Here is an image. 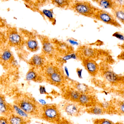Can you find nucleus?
Instances as JSON below:
<instances>
[{
	"label": "nucleus",
	"mask_w": 124,
	"mask_h": 124,
	"mask_svg": "<svg viewBox=\"0 0 124 124\" xmlns=\"http://www.w3.org/2000/svg\"><path fill=\"white\" fill-rule=\"evenodd\" d=\"M39 103H38L32 98L23 95L16 101V104L29 115L39 116L42 115V108H40Z\"/></svg>",
	"instance_id": "obj_1"
},
{
	"label": "nucleus",
	"mask_w": 124,
	"mask_h": 124,
	"mask_svg": "<svg viewBox=\"0 0 124 124\" xmlns=\"http://www.w3.org/2000/svg\"><path fill=\"white\" fill-rule=\"evenodd\" d=\"M61 115L58 108L54 104H47L42 108L41 117L48 122H58L60 120Z\"/></svg>",
	"instance_id": "obj_2"
},
{
	"label": "nucleus",
	"mask_w": 124,
	"mask_h": 124,
	"mask_svg": "<svg viewBox=\"0 0 124 124\" xmlns=\"http://www.w3.org/2000/svg\"><path fill=\"white\" fill-rule=\"evenodd\" d=\"M72 8L75 12L80 15L93 18L98 9L86 2H77L74 4Z\"/></svg>",
	"instance_id": "obj_3"
},
{
	"label": "nucleus",
	"mask_w": 124,
	"mask_h": 124,
	"mask_svg": "<svg viewBox=\"0 0 124 124\" xmlns=\"http://www.w3.org/2000/svg\"><path fill=\"white\" fill-rule=\"evenodd\" d=\"M93 18L107 24H110L116 27H120L121 26L114 16L103 10L98 9Z\"/></svg>",
	"instance_id": "obj_4"
},
{
	"label": "nucleus",
	"mask_w": 124,
	"mask_h": 124,
	"mask_svg": "<svg viewBox=\"0 0 124 124\" xmlns=\"http://www.w3.org/2000/svg\"><path fill=\"white\" fill-rule=\"evenodd\" d=\"M102 75L107 82L112 85H124V77L116 74L109 69L103 70Z\"/></svg>",
	"instance_id": "obj_5"
},
{
	"label": "nucleus",
	"mask_w": 124,
	"mask_h": 124,
	"mask_svg": "<svg viewBox=\"0 0 124 124\" xmlns=\"http://www.w3.org/2000/svg\"><path fill=\"white\" fill-rule=\"evenodd\" d=\"M76 103L68 101L64 104L63 106L64 110L68 115L72 116H78L83 112V107Z\"/></svg>",
	"instance_id": "obj_6"
},
{
	"label": "nucleus",
	"mask_w": 124,
	"mask_h": 124,
	"mask_svg": "<svg viewBox=\"0 0 124 124\" xmlns=\"http://www.w3.org/2000/svg\"><path fill=\"white\" fill-rule=\"evenodd\" d=\"M78 103L83 107H91L99 103L98 99L93 94L81 93Z\"/></svg>",
	"instance_id": "obj_7"
},
{
	"label": "nucleus",
	"mask_w": 124,
	"mask_h": 124,
	"mask_svg": "<svg viewBox=\"0 0 124 124\" xmlns=\"http://www.w3.org/2000/svg\"><path fill=\"white\" fill-rule=\"evenodd\" d=\"M84 67L91 76L95 77L98 74L100 67L95 60L91 59H85L82 60Z\"/></svg>",
	"instance_id": "obj_8"
},
{
	"label": "nucleus",
	"mask_w": 124,
	"mask_h": 124,
	"mask_svg": "<svg viewBox=\"0 0 124 124\" xmlns=\"http://www.w3.org/2000/svg\"><path fill=\"white\" fill-rule=\"evenodd\" d=\"M78 56L79 55L83 59H94L97 55V51L90 47L83 46L79 50Z\"/></svg>",
	"instance_id": "obj_9"
},
{
	"label": "nucleus",
	"mask_w": 124,
	"mask_h": 124,
	"mask_svg": "<svg viewBox=\"0 0 124 124\" xmlns=\"http://www.w3.org/2000/svg\"><path fill=\"white\" fill-rule=\"evenodd\" d=\"M8 39L10 45L13 46H19L23 42L21 35L16 31H11L8 33Z\"/></svg>",
	"instance_id": "obj_10"
},
{
	"label": "nucleus",
	"mask_w": 124,
	"mask_h": 124,
	"mask_svg": "<svg viewBox=\"0 0 124 124\" xmlns=\"http://www.w3.org/2000/svg\"><path fill=\"white\" fill-rule=\"evenodd\" d=\"M85 110L87 113L95 115H102L107 113V110L102 106L101 104L99 103L91 107L87 108Z\"/></svg>",
	"instance_id": "obj_11"
},
{
	"label": "nucleus",
	"mask_w": 124,
	"mask_h": 124,
	"mask_svg": "<svg viewBox=\"0 0 124 124\" xmlns=\"http://www.w3.org/2000/svg\"><path fill=\"white\" fill-rule=\"evenodd\" d=\"M74 86L75 89L81 93L93 94L94 93V90L93 88L84 83L76 82Z\"/></svg>",
	"instance_id": "obj_12"
},
{
	"label": "nucleus",
	"mask_w": 124,
	"mask_h": 124,
	"mask_svg": "<svg viewBox=\"0 0 124 124\" xmlns=\"http://www.w3.org/2000/svg\"><path fill=\"white\" fill-rule=\"evenodd\" d=\"M112 103L116 113L124 116V101L114 99Z\"/></svg>",
	"instance_id": "obj_13"
},
{
	"label": "nucleus",
	"mask_w": 124,
	"mask_h": 124,
	"mask_svg": "<svg viewBox=\"0 0 124 124\" xmlns=\"http://www.w3.org/2000/svg\"><path fill=\"white\" fill-rule=\"evenodd\" d=\"M26 119L16 114H11L8 119L9 123L12 124H24L27 123Z\"/></svg>",
	"instance_id": "obj_14"
},
{
	"label": "nucleus",
	"mask_w": 124,
	"mask_h": 124,
	"mask_svg": "<svg viewBox=\"0 0 124 124\" xmlns=\"http://www.w3.org/2000/svg\"><path fill=\"white\" fill-rule=\"evenodd\" d=\"M99 5L104 9H114L116 8L113 0H99Z\"/></svg>",
	"instance_id": "obj_15"
},
{
	"label": "nucleus",
	"mask_w": 124,
	"mask_h": 124,
	"mask_svg": "<svg viewBox=\"0 0 124 124\" xmlns=\"http://www.w3.org/2000/svg\"><path fill=\"white\" fill-rule=\"evenodd\" d=\"M112 11L116 19L124 24V8L116 7Z\"/></svg>",
	"instance_id": "obj_16"
},
{
	"label": "nucleus",
	"mask_w": 124,
	"mask_h": 124,
	"mask_svg": "<svg viewBox=\"0 0 124 124\" xmlns=\"http://www.w3.org/2000/svg\"><path fill=\"white\" fill-rule=\"evenodd\" d=\"M26 45L27 49L31 52H36L39 48L38 42L33 38L29 39L27 41Z\"/></svg>",
	"instance_id": "obj_17"
},
{
	"label": "nucleus",
	"mask_w": 124,
	"mask_h": 124,
	"mask_svg": "<svg viewBox=\"0 0 124 124\" xmlns=\"http://www.w3.org/2000/svg\"><path fill=\"white\" fill-rule=\"evenodd\" d=\"M67 93V97L71 101L78 103L81 93L75 89H70Z\"/></svg>",
	"instance_id": "obj_18"
},
{
	"label": "nucleus",
	"mask_w": 124,
	"mask_h": 124,
	"mask_svg": "<svg viewBox=\"0 0 124 124\" xmlns=\"http://www.w3.org/2000/svg\"><path fill=\"white\" fill-rule=\"evenodd\" d=\"M42 49L45 54L49 55L53 53L54 48L52 43L47 40L43 41V43Z\"/></svg>",
	"instance_id": "obj_19"
},
{
	"label": "nucleus",
	"mask_w": 124,
	"mask_h": 124,
	"mask_svg": "<svg viewBox=\"0 0 124 124\" xmlns=\"http://www.w3.org/2000/svg\"><path fill=\"white\" fill-rule=\"evenodd\" d=\"M50 80L54 83L59 84L63 80V77L59 72L55 71L49 76Z\"/></svg>",
	"instance_id": "obj_20"
},
{
	"label": "nucleus",
	"mask_w": 124,
	"mask_h": 124,
	"mask_svg": "<svg viewBox=\"0 0 124 124\" xmlns=\"http://www.w3.org/2000/svg\"><path fill=\"white\" fill-rule=\"evenodd\" d=\"M13 108L16 114L19 116H21L26 119L29 118V115L17 104H14L13 106Z\"/></svg>",
	"instance_id": "obj_21"
},
{
	"label": "nucleus",
	"mask_w": 124,
	"mask_h": 124,
	"mask_svg": "<svg viewBox=\"0 0 124 124\" xmlns=\"http://www.w3.org/2000/svg\"><path fill=\"white\" fill-rule=\"evenodd\" d=\"M9 107L6 103L4 98L1 96L0 98V111L1 114L7 115L8 112L9 111Z\"/></svg>",
	"instance_id": "obj_22"
},
{
	"label": "nucleus",
	"mask_w": 124,
	"mask_h": 124,
	"mask_svg": "<svg viewBox=\"0 0 124 124\" xmlns=\"http://www.w3.org/2000/svg\"><path fill=\"white\" fill-rule=\"evenodd\" d=\"M31 63L35 66H41L44 63V59L39 55H35L32 58Z\"/></svg>",
	"instance_id": "obj_23"
},
{
	"label": "nucleus",
	"mask_w": 124,
	"mask_h": 124,
	"mask_svg": "<svg viewBox=\"0 0 124 124\" xmlns=\"http://www.w3.org/2000/svg\"><path fill=\"white\" fill-rule=\"evenodd\" d=\"M13 55L9 50H6L1 55V59L4 62H8L12 59Z\"/></svg>",
	"instance_id": "obj_24"
},
{
	"label": "nucleus",
	"mask_w": 124,
	"mask_h": 124,
	"mask_svg": "<svg viewBox=\"0 0 124 124\" xmlns=\"http://www.w3.org/2000/svg\"><path fill=\"white\" fill-rule=\"evenodd\" d=\"M26 79L27 81L36 80L38 79V75L34 70H30L27 74Z\"/></svg>",
	"instance_id": "obj_25"
},
{
	"label": "nucleus",
	"mask_w": 124,
	"mask_h": 124,
	"mask_svg": "<svg viewBox=\"0 0 124 124\" xmlns=\"http://www.w3.org/2000/svg\"><path fill=\"white\" fill-rule=\"evenodd\" d=\"M53 3L58 7L64 8L69 5V1L67 0H52Z\"/></svg>",
	"instance_id": "obj_26"
},
{
	"label": "nucleus",
	"mask_w": 124,
	"mask_h": 124,
	"mask_svg": "<svg viewBox=\"0 0 124 124\" xmlns=\"http://www.w3.org/2000/svg\"><path fill=\"white\" fill-rule=\"evenodd\" d=\"M43 16L51 21H54V17L53 11L51 10L44 9L42 12Z\"/></svg>",
	"instance_id": "obj_27"
},
{
	"label": "nucleus",
	"mask_w": 124,
	"mask_h": 124,
	"mask_svg": "<svg viewBox=\"0 0 124 124\" xmlns=\"http://www.w3.org/2000/svg\"><path fill=\"white\" fill-rule=\"evenodd\" d=\"M93 122L94 124H114L111 120L106 119H95L93 120Z\"/></svg>",
	"instance_id": "obj_28"
},
{
	"label": "nucleus",
	"mask_w": 124,
	"mask_h": 124,
	"mask_svg": "<svg viewBox=\"0 0 124 124\" xmlns=\"http://www.w3.org/2000/svg\"><path fill=\"white\" fill-rule=\"evenodd\" d=\"M78 54L75 53H71L69 54L65 55L62 58V61H67L71 59H76L77 58Z\"/></svg>",
	"instance_id": "obj_29"
},
{
	"label": "nucleus",
	"mask_w": 124,
	"mask_h": 124,
	"mask_svg": "<svg viewBox=\"0 0 124 124\" xmlns=\"http://www.w3.org/2000/svg\"><path fill=\"white\" fill-rule=\"evenodd\" d=\"M116 7L124 8V0H113Z\"/></svg>",
	"instance_id": "obj_30"
},
{
	"label": "nucleus",
	"mask_w": 124,
	"mask_h": 124,
	"mask_svg": "<svg viewBox=\"0 0 124 124\" xmlns=\"http://www.w3.org/2000/svg\"><path fill=\"white\" fill-rule=\"evenodd\" d=\"M112 36L119 40L124 41V35L120 32H115L113 34Z\"/></svg>",
	"instance_id": "obj_31"
},
{
	"label": "nucleus",
	"mask_w": 124,
	"mask_h": 124,
	"mask_svg": "<svg viewBox=\"0 0 124 124\" xmlns=\"http://www.w3.org/2000/svg\"><path fill=\"white\" fill-rule=\"evenodd\" d=\"M55 71V69L53 67L50 66L47 68L46 70V72L48 75L50 76Z\"/></svg>",
	"instance_id": "obj_32"
},
{
	"label": "nucleus",
	"mask_w": 124,
	"mask_h": 124,
	"mask_svg": "<svg viewBox=\"0 0 124 124\" xmlns=\"http://www.w3.org/2000/svg\"><path fill=\"white\" fill-rule=\"evenodd\" d=\"M8 119L5 116H1L0 118V124H9Z\"/></svg>",
	"instance_id": "obj_33"
},
{
	"label": "nucleus",
	"mask_w": 124,
	"mask_h": 124,
	"mask_svg": "<svg viewBox=\"0 0 124 124\" xmlns=\"http://www.w3.org/2000/svg\"><path fill=\"white\" fill-rule=\"evenodd\" d=\"M40 93V94H46L47 93V92L46 91V88L44 86H40L39 88Z\"/></svg>",
	"instance_id": "obj_34"
},
{
	"label": "nucleus",
	"mask_w": 124,
	"mask_h": 124,
	"mask_svg": "<svg viewBox=\"0 0 124 124\" xmlns=\"http://www.w3.org/2000/svg\"><path fill=\"white\" fill-rule=\"evenodd\" d=\"M68 42L72 45L78 46L79 45V43L77 41L72 39H68Z\"/></svg>",
	"instance_id": "obj_35"
},
{
	"label": "nucleus",
	"mask_w": 124,
	"mask_h": 124,
	"mask_svg": "<svg viewBox=\"0 0 124 124\" xmlns=\"http://www.w3.org/2000/svg\"><path fill=\"white\" fill-rule=\"evenodd\" d=\"M116 93H118L119 95L122 98H124V88H121L119 90L116 91Z\"/></svg>",
	"instance_id": "obj_36"
},
{
	"label": "nucleus",
	"mask_w": 124,
	"mask_h": 124,
	"mask_svg": "<svg viewBox=\"0 0 124 124\" xmlns=\"http://www.w3.org/2000/svg\"><path fill=\"white\" fill-rule=\"evenodd\" d=\"M83 70L81 69H77V74L78 77L80 79L82 78V73Z\"/></svg>",
	"instance_id": "obj_37"
},
{
	"label": "nucleus",
	"mask_w": 124,
	"mask_h": 124,
	"mask_svg": "<svg viewBox=\"0 0 124 124\" xmlns=\"http://www.w3.org/2000/svg\"><path fill=\"white\" fill-rule=\"evenodd\" d=\"M38 101H39V103L41 105L44 106L47 104V102L44 99H39Z\"/></svg>",
	"instance_id": "obj_38"
},
{
	"label": "nucleus",
	"mask_w": 124,
	"mask_h": 124,
	"mask_svg": "<svg viewBox=\"0 0 124 124\" xmlns=\"http://www.w3.org/2000/svg\"><path fill=\"white\" fill-rule=\"evenodd\" d=\"M64 70L65 71V74H66V76L68 77H69L70 76L69 72V69L68 67L67 66H65L64 67Z\"/></svg>",
	"instance_id": "obj_39"
},
{
	"label": "nucleus",
	"mask_w": 124,
	"mask_h": 124,
	"mask_svg": "<svg viewBox=\"0 0 124 124\" xmlns=\"http://www.w3.org/2000/svg\"><path fill=\"white\" fill-rule=\"evenodd\" d=\"M23 0L28 4L33 3L35 1V0Z\"/></svg>",
	"instance_id": "obj_40"
},
{
	"label": "nucleus",
	"mask_w": 124,
	"mask_h": 124,
	"mask_svg": "<svg viewBox=\"0 0 124 124\" xmlns=\"http://www.w3.org/2000/svg\"><path fill=\"white\" fill-rule=\"evenodd\" d=\"M40 0L41 1V2L44 3L47 2L48 1H49V0Z\"/></svg>",
	"instance_id": "obj_41"
},
{
	"label": "nucleus",
	"mask_w": 124,
	"mask_h": 124,
	"mask_svg": "<svg viewBox=\"0 0 124 124\" xmlns=\"http://www.w3.org/2000/svg\"><path fill=\"white\" fill-rule=\"evenodd\" d=\"M121 47L122 48V49H123V51H124V43L123 44V45H121Z\"/></svg>",
	"instance_id": "obj_42"
},
{
	"label": "nucleus",
	"mask_w": 124,
	"mask_h": 124,
	"mask_svg": "<svg viewBox=\"0 0 124 124\" xmlns=\"http://www.w3.org/2000/svg\"><path fill=\"white\" fill-rule=\"evenodd\" d=\"M3 0V1H7L8 0Z\"/></svg>",
	"instance_id": "obj_43"
}]
</instances>
